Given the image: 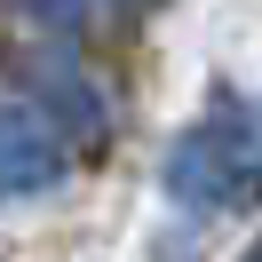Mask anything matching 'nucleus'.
I'll list each match as a JSON object with an SVG mask.
<instances>
[{
    "label": "nucleus",
    "instance_id": "f257e3e1",
    "mask_svg": "<svg viewBox=\"0 0 262 262\" xmlns=\"http://www.w3.org/2000/svg\"><path fill=\"white\" fill-rule=\"evenodd\" d=\"M159 191L183 214H254L262 207V112L246 96H214V112H199L167 143Z\"/></svg>",
    "mask_w": 262,
    "mask_h": 262
},
{
    "label": "nucleus",
    "instance_id": "f03ea898",
    "mask_svg": "<svg viewBox=\"0 0 262 262\" xmlns=\"http://www.w3.org/2000/svg\"><path fill=\"white\" fill-rule=\"evenodd\" d=\"M16 80H24V96H32L64 135H80V143H103V135H112V103H103V88L80 72V56L24 48L16 56Z\"/></svg>",
    "mask_w": 262,
    "mask_h": 262
},
{
    "label": "nucleus",
    "instance_id": "7ed1b4c3",
    "mask_svg": "<svg viewBox=\"0 0 262 262\" xmlns=\"http://www.w3.org/2000/svg\"><path fill=\"white\" fill-rule=\"evenodd\" d=\"M64 127L40 103H0V199H40L64 183Z\"/></svg>",
    "mask_w": 262,
    "mask_h": 262
},
{
    "label": "nucleus",
    "instance_id": "20e7f679",
    "mask_svg": "<svg viewBox=\"0 0 262 262\" xmlns=\"http://www.w3.org/2000/svg\"><path fill=\"white\" fill-rule=\"evenodd\" d=\"M24 8H32L40 24H56V32H80L88 24V0H24Z\"/></svg>",
    "mask_w": 262,
    "mask_h": 262
},
{
    "label": "nucleus",
    "instance_id": "39448f33",
    "mask_svg": "<svg viewBox=\"0 0 262 262\" xmlns=\"http://www.w3.org/2000/svg\"><path fill=\"white\" fill-rule=\"evenodd\" d=\"M238 262H262V238H254V246H246V254H238Z\"/></svg>",
    "mask_w": 262,
    "mask_h": 262
}]
</instances>
